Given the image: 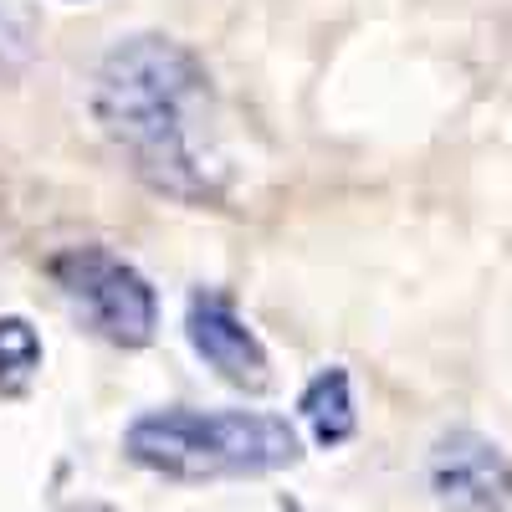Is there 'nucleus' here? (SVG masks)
<instances>
[{
  "mask_svg": "<svg viewBox=\"0 0 512 512\" xmlns=\"http://www.w3.org/2000/svg\"><path fill=\"white\" fill-rule=\"evenodd\" d=\"M93 118L134 175L185 205H216L226 159L205 62L175 36H128L93 77Z\"/></svg>",
  "mask_w": 512,
  "mask_h": 512,
  "instance_id": "nucleus-1",
  "label": "nucleus"
},
{
  "mask_svg": "<svg viewBox=\"0 0 512 512\" xmlns=\"http://www.w3.org/2000/svg\"><path fill=\"white\" fill-rule=\"evenodd\" d=\"M123 451L169 482H221L287 472L303 461V436L267 410H149L123 431Z\"/></svg>",
  "mask_w": 512,
  "mask_h": 512,
  "instance_id": "nucleus-2",
  "label": "nucleus"
},
{
  "mask_svg": "<svg viewBox=\"0 0 512 512\" xmlns=\"http://www.w3.org/2000/svg\"><path fill=\"white\" fill-rule=\"evenodd\" d=\"M47 277L57 282V292L82 313L98 338H108L113 349H144L154 328H159V297L149 287V277L118 256L113 246H62L52 262H47Z\"/></svg>",
  "mask_w": 512,
  "mask_h": 512,
  "instance_id": "nucleus-3",
  "label": "nucleus"
},
{
  "mask_svg": "<svg viewBox=\"0 0 512 512\" xmlns=\"http://www.w3.org/2000/svg\"><path fill=\"white\" fill-rule=\"evenodd\" d=\"M425 472L441 512H512V456L477 431H446Z\"/></svg>",
  "mask_w": 512,
  "mask_h": 512,
  "instance_id": "nucleus-4",
  "label": "nucleus"
},
{
  "mask_svg": "<svg viewBox=\"0 0 512 512\" xmlns=\"http://www.w3.org/2000/svg\"><path fill=\"white\" fill-rule=\"evenodd\" d=\"M185 333H190L195 354L216 369L226 384H236V390L262 395L272 384V359L262 349V338L251 333V323L236 313V303L226 292L200 287L190 297V308H185Z\"/></svg>",
  "mask_w": 512,
  "mask_h": 512,
  "instance_id": "nucleus-5",
  "label": "nucleus"
},
{
  "mask_svg": "<svg viewBox=\"0 0 512 512\" xmlns=\"http://www.w3.org/2000/svg\"><path fill=\"white\" fill-rule=\"evenodd\" d=\"M297 410H303L308 431H313V441H318L323 451L344 446V441L354 436V425H359V415H354V384H349V369H344V364L318 369V374L308 379L303 400H297Z\"/></svg>",
  "mask_w": 512,
  "mask_h": 512,
  "instance_id": "nucleus-6",
  "label": "nucleus"
},
{
  "mask_svg": "<svg viewBox=\"0 0 512 512\" xmlns=\"http://www.w3.org/2000/svg\"><path fill=\"white\" fill-rule=\"evenodd\" d=\"M41 369V338L26 318H0V395H21Z\"/></svg>",
  "mask_w": 512,
  "mask_h": 512,
  "instance_id": "nucleus-7",
  "label": "nucleus"
},
{
  "mask_svg": "<svg viewBox=\"0 0 512 512\" xmlns=\"http://www.w3.org/2000/svg\"><path fill=\"white\" fill-rule=\"evenodd\" d=\"M31 62V16L21 0H0V77H16Z\"/></svg>",
  "mask_w": 512,
  "mask_h": 512,
  "instance_id": "nucleus-8",
  "label": "nucleus"
},
{
  "mask_svg": "<svg viewBox=\"0 0 512 512\" xmlns=\"http://www.w3.org/2000/svg\"><path fill=\"white\" fill-rule=\"evenodd\" d=\"M57 512H113L108 502H72V507H57Z\"/></svg>",
  "mask_w": 512,
  "mask_h": 512,
  "instance_id": "nucleus-9",
  "label": "nucleus"
}]
</instances>
